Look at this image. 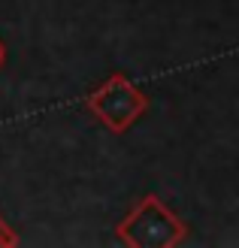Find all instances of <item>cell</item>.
<instances>
[{
    "label": "cell",
    "instance_id": "cell-3",
    "mask_svg": "<svg viewBox=\"0 0 239 248\" xmlns=\"http://www.w3.org/2000/svg\"><path fill=\"white\" fill-rule=\"evenodd\" d=\"M16 242H18V236H16V233H12V227L6 224V221L0 218V248H12Z\"/></svg>",
    "mask_w": 239,
    "mask_h": 248
},
{
    "label": "cell",
    "instance_id": "cell-1",
    "mask_svg": "<svg viewBox=\"0 0 239 248\" xmlns=\"http://www.w3.org/2000/svg\"><path fill=\"white\" fill-rule=\"evenodd\" d=\"M185 236V221L158 194H145L143 200H136V206L115 227V239L130 248H173Z\"/></svg>",
    "mask_w": 239,
    "mask_h": 248
},
{
    "label": "cell",
    "instance_id": "cell-4",
    "mask_svg": "<svg viewBox=\"0 0 239 248\" xmlns=\"http://www.w3.org/2000/svg\"><path fill=\"white\" fill-rule=\"evenodd\" d=\"M0 58H3V48H0Z\"/></svg>",
    "mask_w": 239,
    "mask_h": 248
},
{
    "label": "cell",
    "instance_id": "cell-2",
    "mask_svg": "<svg viewBox=\"0 0 239 248\" xmlns=\"http://www.w3.org/2000/svg\"><path fill=\"white\" fill-rule=\"evenodd\" d=\"M88 109H91V115H97L106 124V130L127 133L133 127V121L143 118V112L148 109V97L136 88L127 76L115 73V76L100 82L97 88L88 94Z\"/></svg>",
    "mask_w": 239,
    "mask_h": 248
}]
</instances>
